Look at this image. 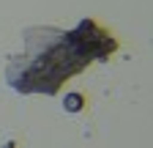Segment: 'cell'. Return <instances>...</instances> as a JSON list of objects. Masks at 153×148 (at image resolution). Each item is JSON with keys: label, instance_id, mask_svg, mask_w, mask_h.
Returning <instances> with one entry per match:
<instances>
[{"label": "cell", "instance_id": "7a4b0ae2", "mask_svg": "<svg viewBox=\"0 0 153 148\" xmlns=\"http://www.w3.org/2000/svg\"><path fill=\"white\" fill-rule=\"evenodd\" d=\"M63 110L68 115H76L85 110V93L82 90H68V93L63 96Z\"/></svg>", "mask_w": 153, "mask_h": 148}, {"label": "cell", "instance_id": "6da1fadb", "mask_svg": "<svg viewBox=\"0 0 153 148\" xmlns=\"http://www.w3.org/2000/svg\"><path fill=\"white\" fill-rule=\"evenodd\" d=\"M22 44L25 49L8 58L6 66L8 88L22 96H55L66 80L85 71L96 61H109L120 49L118 39L90 16L71 30L52 25L27 28L22 33Z\"/></svg>", "mask_w": 153, "mask_h": 148}, {"label": "cell", "instance_id": "3957f363", "mask_svg": "<svg viewBox=\"0 0 153 148\" xmlns=\"http://www.w3.org/2000/svg\"><path fill=\"white\" fill-rule=\"evenodd\" d=\"M0 148H16V140H8V143H3Z\"/></svg>", "mask_w": 153, "mask_h": 148}]
</instances>
